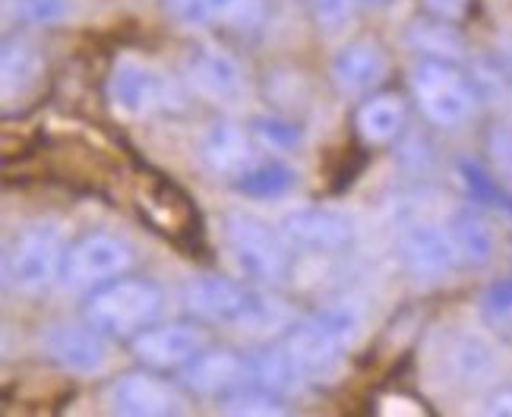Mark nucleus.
Returning <instances> with one entry per match:
<instances>
[{
    "label": "nucleus",
    "mask_w": 512,
    "mask_h": 417,
    "mask_svg": "<svg viewBox=\"0 0 512 417\" xmlns=\"http://www.w3.org/2000/svg\"><path fill=\"white\" fill-rule=\"evenodd\" d=\"M162 288L149 278H114L95 288L83 307L86 323L105 335H136L162 313Z\"/></svg>",
    "instance_id": "f257e3e1"
},
{
    "label": "nucleus",
    "mask_w": 512,
    "mask_h": 417,
    "mask_svg": "<svg viewBox=\"0 0 512 417\" xmlns=\"http://www.w3.org/2000/svg\"><path fill=\"white\" fill-rule=\"evenodd\" d=\"M64 228L57 222H35L19 231L4 253V282L19 294H38L64 269Z\"/></svg>",
    "instance_id": "f03ea898"
},
{
    "label": "nucleus",
    "mask_w": 512,
    "mask_h": 417,
    "mask_svg": "<svg viewBox=\"0 0 512 417\" xmlns=\"http://www.w3.org/2000/svg\"><path fill=\"white\" fill-rule=\"evenodd\" d=\"M408 86L421 114L433 127H462L478 102V89L475 83L456 67V64H443V61H424L411 70Z\"/></svg>",
    "instance_id": "7ed1b4c3"
},
{
    "label": "nucleus",
    "mask_w": 512,
    "mask_h": 417,
    "mask_svg": "<svg viewBox=\"0 0 512 417\" xmlns=\"http://www.w3.org/2000/svg\"><path fill=\"white\" fill-rule=\"evenodd\" d=\"M225 237L234 263L244 269L247 278L260 285H279L288 275V241L275 234L260 218L234 212L225 225Z\"/></svg>",
    "instance_id": "20e7f679"
},
{
    "label": "nucleus",
    "mask_w": 512,
    "mask_h": 417,
    "mask_svg": "<svg viewBox=\"0 0 512 417\" xmlns=\"http://www.w3.org/2000/svg\"><path fill=\"white\" fill-rule=\"evenodd\" d=\"M133 263V250L124 237L111 231H92L67 247L61 282L73 291H95L121 278Z\"/></svg>",
    "instance_id": "39448f33"
},
{
    "label": "nucleus",
    "mask_w": 512,
    "mask_h": 417,
    "mask_svg": "<svg viewBox=\"0 0 512 417\" xmlns=\"http://www.w3.org/2000/svg\"><path fill=\"white\" fill-rule=\"evenodd\" d=\"M181 304L196 320L256 326L263 310V297L250 294L244 285L225 275H193L181 288Z\"/></svg>",
    "instance_id": "423d86ee"
},
{
    "label": "nucleus",
    "mask_w": 512,
    "mask_h": 417,
    "mask_svg": "<svg viewBox=\"0 0 512 417\" xmlns=\"http://www.w3.org/2000/svg\"><path fill=\"white\" fill-rule=\"evenodd\" d=\"M282 237L298 250L310 253H336L345 250L358 228H354V218L339 209H326V206H301L291 209L282 225Z\"/></svg>",
    "instance_id": "0eeeda50"
},
{
    "label": "nucleus",
    "mask_w": 512,
    "mask_h": 417,
    "mask_svg": "<svg viewBox=\"0 0 512 417\" xmlns=\"http://www.w3.org/2000/svg\"><path fill=\"white\" fill-rule=\"evenodd\" d=\"M399 256L411 275L433 282V278H443L456 266L459 250L449 228L433 225V222H411L399 234Z\"/></svg>",
    "instance_id": "6e6552de"
},
{
    "label": "nucleus",
    "mask_w": 512,
    "mask_h": 417,
    "mask_svg": "<svg viewBox=\"0 0 512 417\" xmlns=\"http://www.w3.org/2000/svg\"><path fill=\"white\" fill-rule=\"evenodd\" d=\"M133 357L143 367L152 370H168V367H184L203 351V332L190 323H162V326H146L133 335Z\"/></svg>",
    "instance_id": "1a4fd4ad"
},
{
    "label": "nucleus",
    "mask_w": 512,
    "mask_h": 417,
    "mask_svg": "<svg viewBox=\"0 0 512 417\" xmlns=\"http://www.w3.org/2000/svg\"><path fill=\"white\" fill-rule=\"evenodd\" d=\"M108 405L121 417H168L177 411V395L152 373H124L111 383Z\"/></svg>",
    "instance_id": "9d476101"
},
{
    "label": "nucleus",
    "mask_w": 512,
    "mask_h": 417,
    "mask_svg": "<svg viewBox=\"0 0 512 417\" xmlns=\"http://www.w3.org/2000/svg\"><path fill=\"white\" fill-rule=\"evenodd\" d=\"M102 335L105 332H98L92 323H61L45 332V351L57 367L70 373H95L105 367L108 357Z\"/></svg>",
    "instance_id": "9b49d317"
},
{
    "label": "nucleus",
    "mask_w": 512,
    "mask_h": 417,
    "mask_svg": "<svg viewBox=\"0 0 512 417\" xmlns=\"http://www.w3.org/2000/svg\"><path fill=\"white\" fill-rule=\"evenodd\" d=\"M190 86L209 102L234 105L244 95V76L238 61L222 48H196L187 61Z\"/></svg>",
    "instance_id": "f8f14e48"
},
{
    "label": "nucleus",
    "mask_w": 512,
    "mask_h": 417,
    "mask_svg": "<svg viewBox=\"0 0 512 417\" xmlns=\"http://www.w3.org/2000/svg\"><path fill=\"white\" fill-rule=\"evenodd\" d=\"M184 383L203 395H234L241 392L250 376L247 357L234 351H200L184 367Z\"/></svg>",
    "instance_id": "ddd939ff"
},
{
    "label": "nucleus",
    "mask_w": 512,
    "mask_h": 417,
    "mask_svg": "<svg viewBox=\"0 0 512 417\" xmlns=\"http://www.w3.org/2000/svg\"><path fill=\"white\" fill-rule=\"evenodd\" d=\"M386 76V54L377 42L361 38V42H348L332 57V83L345 95H361L380 86Z\"/></svg>",
    "instance_id": "4468645a"
},
{
    "label": "nucleus",
    "mask_w": 512,
    "mask_h": 417,
    "mask_svg": "<svg viewBox=\"0 0 512 417\" xmlns=\"http://www.w3.org/2000/svg\"><path fill=\"white\" fill-rule=\"evenodd\" d=\"M108 95H111V105L121 114L146 117L149 111H155L162 105L165 83L149 67L121 64L108 79Z\"/></svg>",
    "instance_id": "2eb2a0df"
},
{
    "label": "nucleus",
    "mask_w": 512,
    "mask_h": 417,
    "mask_svg": "<svg viewBox=\"0 0 512 417\" xmlns=\"http://www.w3.org/2000/svg\"><path fill=\"white\" fill-rule=\"evenodd\" d=\"M408 121L405 98L396 92H377L370 95L358 111V136L370 146H386L392 139H399Z\"/></svg>",
    "instance_id": "dca6fc26"
},
{
    "label": "nucleus",
    "mask_w": 512,
    "mask_h": 417,
    "mask_svg": "<svg viewBox=\"0 0 512 417\" xmlns=\"http://www.w3.org/2000/svg\"><path fill=\"white\" fill-rule=\"evenodd\" d=\"M203 162L215 174H241L250 165V136L231 121H215L203 136Z\"/></svg>",
    "instance_id": "f3484780"
},
{
    "label": "nucleus",
    "mask_w": 512,
    "mask_h": 417,
    "mask_svg": "<svg viewBox=\"0 0 512 417\" xmlns=\"http://www.w3.org/2000/svg\"><path fill=\"white\" fill-rule=\"evenodd\" d=\"M408 45L415 48L427 61H443V64H462L465 61V42L459 29L449 19H418L408 29Z\"/></svg>",
    "instance_id": "a211bd4d"
},
{
    "label": "nucleus",
    "mask_w": 512,
    "mask_h": 417,
    "mask_svg": "<svg viewBox=\"0 0 512 417\" xmlns=\"http://www.w3.org/2000/svg\"><path fill=\"white\" fill-rule=\"evenodd\" d=\"M250 364V376L253 383L266 389V392H275V395H285V392H294L301 389L304 383V367L294 361L291 351L282 345V348H260L247 357Z\"/></svg>",
    "instance_id": "6ab92c4d"
},
{
    "label": "nucleus",
    "mask_w": 512,
    "mask_h": 417,
    "mask_svg": "<svg viewBox=\"0 0 512 417\" xmlns=\"http://www.w3.org/2000/svg\"><path fill=\"white\" fill-rule=\"evenodd\" d=\"M285 348L291 351L294 361L304 367V373L332 367V364H336V357L345 351L317 320H313V316H310V320H304V323H298V326L288 332Z\"/></svg>",
    "instance_id": "aec40b11"
},
{
    "label": "nucleus",
    "mask_w": 512,
    "mask_h": 417,
    "mask_svg": "<svg viewBox=\"0 0 512 417\" xmlns=\"http://www.w3.org/2000/svg\"><path fill=\"white\" fill-rule=\"evenodd\" d=\"M494 351L481 342L478 335H462V339L449 348V373L465 386H481L494 376Z\"/></svg>",
    "instance_id": "412c9836"
},
{
    "label": "nucleus",
    "mask_w": 512,
    "mask_h": 417,
    "mask_svg": "<svg viewBox=\"0 0 512 417\" xmlns=\"http://www.w3.org/2000/svg\"><path fill=\"white\" fill-rule=\"evenodd\" d=\"M449 234H452V241H456L459 260L484 263L490 260V253H494V231H490V225L475 212H459L449 222Z\"/></svg>",
    "instance_id": "4be33fe9"
},
{
    "label": "nucleus",
    "mask_w": 512,
    "mask_h": 417,
    "mask_svg": "<svg viewBox=\"0 0 512 417\" xmlns=\"http://www.w3.org/2000/svg\"><path fill=\"white\" fill-rule=\"evenodd\" d=\"M0 73H4V95L10 98L13 92H26L35 76L42 73V61H38V54L16 42V38H7L4 42V67H0Z\"/></svg>",
    "instance_id": "5701e85b"
},
{
    "label": "nucleus",
    "mask_w": 512,
    "mask_h": 417,
    "mask_svg": "<svg viewBox=\"0 0 512 417\" xmlns=\"http://www.w3.org/2000/svg\"><path fill=\"white\" fill-rule=\"evenodd\" d=\"M238 184L250 196H260V200H275V196H282L294 184V174L285 165H279V162L247 165L241 171V177H238Z\"/></svg>",
    "instance_id": "b1692460"
},
{
    "label": "nucleus",
    "mask_w": 512,
    "mask_h": 417,
    "mask_svg": "<svg viewBox=\"0 0 512 417\" xmlns=\"http://www.w3.org/2000/svg\"><path fill=\"white\" fill-rule=\"evenodd\" d=\"M313 320H317L342 348H348L354 335L361 332V307L354 301H336L323 307L320 313H313Z\"/></svg>",
    "instance_id": "393cba45"
},
{
    "label": "nucleus",
    "mask_w": 512,
    "mask_h": 417,
    "mask_svg": "<svg viewBox=\"0 0 512 417\" xmlns=\"http://www.w3.org/2000/svg\"><path fill=\"white\" fill-rule=\"evenodd\" d=\"M225 411L228 414H238V417H279L285 414V405L279 402V395L275 392H234V399L225 402Z\"/></svg>",
    "instance_id": "a878e982"
},
{
    "label": "nucleus",
    "mask_w": 512,
    "mask_h": 417,
    "mask_svg": "<svg viewBox=\"0 0 512 417\" xmlns=\"http://www.w3.org/2000/svg\"><path fill=\"white\" fill-rule=\"evenodd\" d=\"M162 4L187 26H206L219 16V0H162Z\"/></svg>",
    "instance_id": "bb28decb"
},
{
    "label": "nucleus",
    "mask_w": 512,
    "mask_h": 417,
    "mask_svg": "<svg viewBox=\"0 0 512 417\" xmlns=\"http://www.w3.org/2000/svg\"><path fill=\"white\" fill-rule=\"evenodd\" d=\"M219 16L238 29H253L263 23L260 0H219Z\"/></svg>",
    "instance_id": "cd10ccee"
},
{
    "label": "nucleus",
    "mask_w": 512,
    "mask_h": 417,
    "mask_svg": "<svg viewBox=\"0 0 512 417\" xmlns=\"http://www.w3.org/2000/svg\"><path fill=\"white\" fill-rule=\"evenodd\" d=\"M256 136L263 139V146L279 149V152H288V149L298 146V130L285 121H279V117H266V121L256 124Z\"/></svg>",
    "instance_id": "c85d7f7f"
},
{
    "label": "nucleus",
    "mask_w": 512,
    "mask_h": 417,
    "mask_svg": "<svg viewBox=\"0 0 512 417\" xmlns=\"http://www.w3.org/2000/svg\"><path fill=\"white\" fill-rule=\"evenodd\" d=\"M313 16L329 32L342 29L354 16V0H313Z\"/></svg>",
    "instance_id": "c756f323"
},
{
    "label": "nucleus",
    "mask_w": 512,
    "mask_h": 417,
    "mask_svg": "<svg viewBox=\"0 0 512 417\" xmlns=\"http://www.w3.org/2000/svg\"><path fill=\"white\" fill-rule=\"evenodd\" d=\"M10 10L26 23H51L64 13V0H10Z\"/></svg>",
    "instance_id": "7c9ffc66"
},
{
    "label": "nucleus",
    "mask_w": 512,
    "mask_h": 417,
    "mask_svg": "<svg viewBox=\"0 0 512 417\" xmlns=\"http://www.w3.org/2000/svg\"><path fill=\"white\" fill-rule=\"evenodd\" d=\"M484 307L497 323H512V282H500L490 288L484 297Z\"/></svg>",
    "instance_id": "2f4dec72"
},
{
    "label": "nucleus",
    "mask_w": 512,
    "mask_h": 417,
    "mask_svg": "<svg viewBox=\"0 0 512 417\" xmlns=\"http://www.w3.org/2000/svg\"><path fill=\"white\" fill-rule=\"evenodd\" d=\"M427 7L430 16H440V19H449V23H459V19L468 13L471 0H421Z\"/></svg>",
    "instance_id": "473e14b6"
},
{
    "label": "nucleus",
    "mask_w": 512,
    "mask_h": 417,
    "mask_svg": "<svg viewBox=\"0 0 512 417\" xmlns=\"http://www.w3.org/2000/svg\"><path fill=\"white\" fill-rule=\"evenodd\" d=\"M484 414L490 417H512V383L500 386L487 395V402H484Z\"/></svg>",
    "instance_id": "72a5a7b5"
},
{
    "label": "nucleus",
    "mask_w": 512,
    "mask_h": 417,
    "mask_svg": "<svg viewBox=\"0 0 512 417\" xmlns=\"http://www.w3.org/2000/svg\"><path fill=\"white\" fill-rule=\"evenodd\" d=\"M490 149H494L497 165L512 171V130L509 127H497L494 130V143H490Z\"/></svg>",
    "instance_id": "f704fd0d"
},
{
    "label": "nucleus",
    "mask_w": 512,
    "mask_h": 417,
    "mask_svg": "<svg viewBox=\"0 0 512 417\" xmlns=\"http://www.w3.org/2000/svg\"><path fill=\"white\" fill-rule=\"evenodd\" d=\"M494 64L506 73V79H512V35H500Z\"/></svg>",
    "instance_id": "c9c22d12"
},
{
    "label": "nucleus",
    "mask_w": 512,
    "mask_h": 417,
    "mask_svg": "<svg viewBox=\"0 0 512 417\" xmlns=\"http://www.w3.org/2000/svg\"><path fill=\"white\" fill-rule=\"evenodd\" d=\"M367 4H386V0H367Z\"/></svg>",
    "instance_id": "e433bc0d"
}]
</instances>
